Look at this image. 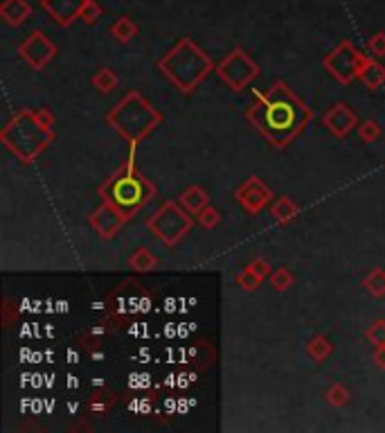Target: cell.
Listing matches in <instances>:
<instances>
[{"label": "cell", "instance_id": "6da1fadb", "mask_svg": "<svg viewBox=\"0 0 385 433\" xmlns=\"http://www.w3.org/2000/svg\"><path fill=\"white\" fill-rule=\"evenodd\" d=\"M304 115L307 111L302 109V104L280 86L250 111V120L261 129L264 136H269L277 144H284L300 131Z\"/></svg>", "mask_w": 385, "mask_h": 433}, {"label": "cell", "instance_id": "7a4b0ae2", "mask_svg": "<svg viewBox=\"0 0 385 433\" xmlns=\"http://www.w3.org/2000/svg\"><path fill=\"white\" fill-rule=\"evenodd\" d=\"M43 5L52 16L59 18L61 25H65L86 7V0H43Z\"/></svg>", "mask_w": 385, "mask_h": 433}, {"label": "cell", "instance_id": "3957f363", "mask_svg": "<svg viewBox=\"0 0 385 433\" xmlns=\"http://www.w3.org/2000/svg\"><path fill=\"white\" fill-rule=\"evenodd\" d=\"M30 14V7L25 5V0H7L5 7H3V16L11 23V25H18L23 23V18Z\"/></svg>", "mask_w": 385, "mask_h": 433}, {"label": "cell", "instance_id": "277c9868", "mask_svg": "<svg viewBox=\"0 0 385 433\" xmlns=\"http://www.w3.org/2000/svg\"><path fill=\"white\" fill-rule=\"evenodd\" d=\"M113 32H115L117 36H122V38H129L131 34L136 32V28H134V23H131L129 18H119V23L113 28Z\"/></svg>", "mask_w": 385, "mask_h": 433}]
</instances>
